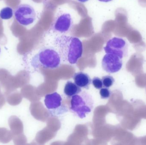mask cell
<instances>
[{
	"instance_id": "cell-15",
	"label": "cell",
	"mask_w": 146,
	"mask_h": 145,
	"mask_svg": "<svg viewBox=\"0 0 146 145\" xmlns=\"http://www.w3.org/2000/svg\"><path fill=\"white\" fill-rule=\"evenodd\" d=\"M100 1L103 2L107 3L111 1L112 0H98Z\"/></svg>"
},
{
	"instance_id": "cell-17",
	"label": "cell",
	"mask_w": 146,
	"mask_h": 145,
	"mask_svg": "<svg viewBox=\"0 0 146 145\" xmlns=\"http://www.w3.org/2000/svg\"><path fill=\"white\" fill-rule=\"evenodd\" d=\"M1 47H0V54H1Z\"/></svg>"
},
{
	"instance_id": "cell-14",
	"label": "cell",
	"mask_w": 146,
	"mask_h": 145,
	"mask_svg": "<svg viewBox=\"0 0 146 145\" xmlns=\"http://www.w3.org/2000/svg\"><path fill=\"white\" fill-rule=\"evenodd\" d=\"M92 83L93 86L97 89H100L104 87L102 79L97 77H95L93 78Z\"/></svg>"
},
{
	"instance_id": "cell-11",
	"label": "cell",
	"mask_w": 146,
	"mask_h": 145,
	"mask_svg": "<svg viewBox=\"0 0 146 145\" xmlns=\"http://www.w3.org/2000/svg\"><path fill=\"white\" fill-rule=\"evenodd\" d=\"M13 11L10 7H5L0 11V18L2 19H10L13 17Z\"/></svg>"
},
{
	"instance_id": "cell-8",
	"label": "cell",
	"mask_w": 146,
	"mask_h": 145,
	"mask_svg": "<svg viewBox=\"0 0 146 145\" xmlns=\"http://www.w3.org/2000/svg\"><path fill=\"white\" fill-rule=\"evenodd\" d=\"M122 65V59L114 54H106L102 59V68L107 73L118 72L121 69Z\"/></svg>"
},
{
	"instance_id": "cell-3",
	"label": "cell",
	"mask_w": 146,
	"mask_h": 145,
	"mask_svg": "<svg viewBox=\"0 0 146 145\" xmlns=\"http://www.w3.org/2000/svg\"><path fill=\"white\" fill-rule=\"evenodd\" d=\"M94 107L92 95L86 91L81 92L72 97L70 110L77 117L83 119L90 113Z\"/></svg>"
},
{
	"instance_id": "cell-1",
	"label": "cell",
	"mask_w": 146,
	"mask_h": 145,
	"mask_svg": "<svg viewBox=\"0 0 146 145\" xmlns=\"http://www.w3.org/2000/svg\"><path fill=\"white\" fill-rule=\"evenodd\" d=\"M54 43L64 62L75 64L82 56L83 45L78 37L62 35L55 39Z\"/></svg>"
},
{
	"instance_id": "cell-5",
	"label": "cell",
	"mask_w": 146,
	"mask_h": 145,
	"mask_svg": "<svg viewBox=\"0 0 146 145\" xmlns=\"http://www.w3.org/2000/svg\"><path fill=\"white\" fill-rule=\"evenodd\" d=\"M14 16L17 22L24 26L30 25L34 23L36 14L33 7L27 4H21L14 10Z\"/></svg>"
},
{
	"instance_id": "cell-16",
	"label": "cell",
	"mask_w": 146,
	"mask_h": 145,
	"mask_svg": "<svg viewBox=\"0 0 146 145\" xmlns=\"http://www.w3.org/2000/svg\"><path fill=\"white\" fill-rule=\"evenodd\" d=\"M77 1H79L81 3H85L87 2L88 1H89V0H77Z\"/></svg>"
},
{
	"instance_id": "cell-13",
	"label": "cell",
	"mask_w": 146,
	"mask_h": 145,
	"mask_svg": "<svg viewBox=\"0 0 146 145\" xmlns=\"http://www.w3.org/2000/svg\"><path fill=\"white\" fill-rule=\"evenodd\" d=\"M100 95L101 99H107L109 98L111 95V93L108 88H102L100 91Z\"/></svg>"
},
{
	"instance_id": "cell-10",
	"label": "cell",
	"mask_w": 146,
	"mask_h": 145,
	"mask_svg": "<svg viewBox=\"0 0 146 145\" xmlns=\"http://www.w3.org/2000/svg\"><path fill=\"white\" fill-rule=\"evenodd\" d=\"M82 92L81 88L71 81L67 82L64 87V93L68 98H72Z\"/></svg>"
},
{
	"instance_id": "cell-12",
	"label": "cell",
	"mask_w": 146,
	"mask_h": 145,
	"mask_svg": "<svg viewBox=\"0 0 146 145\" xmlns=\"http://www.w3.org/2000/svg\"><path fill=\"white\" fill-rule=\"evenodd\" d=\"M103 86L105 87L109 88L111 87L115 83V79L110 75H106L103 77L102 78Z\"/></svg>"
},
{
	"instance_id": "cell-7",
	"label": "cell",
	"mask_w": 146,
	"mask_h": 145,
	"mask_svg": "<svg viewBox=\"0 0 146 145\" xmlns=\"http://www.w3.org/2000/svg\"><path fill=\"white\" fill-rule=\"evenodd\" d=\"M73 26V20L68 13H60L56 17L53 25V30L60 34L69 32Z\"/></svg>"
},
{
	"instance_id": "cell-6",
	"label": "cell",
	"mask_w": 146,
	"mask_h": 145,
	"mask_svg": "<svg viewBox=\"0 0 146 145\" xmlns=\"http://www.w3.org/2000/svg\"><path fill=\"white\" fill-rule=\"evenodd\" d=\"M104 50L106 54H114L122 59L127 55L128 47L123 38L114 37L107 42Z\"/></svg>"
},
{
	"instance_id": "cell-2",
	"label": "cell",
	"mask_w": 146,
	"mask_h": 145,
	"mask_svg": "<svg viewBox=\"0 0 146 145\" xmlns=\"http://www.w3.org/2000/svg\"><path fill=\"white\" fill-rule=\"evenodd\" d=\"M61 61V58L56 49L52 47H46L40 49L33 57L31 65L35 70L40 68L54 70L60 66Z\"/></svg>"
},
{
	"instance_id": "cell-9",
	"label": "cell",
	"mask_w": 146,
	"mask_h": 145,
	"mask_svg": "<svg viewBox=\"0 0 146 145\" xmlns=\"http://www.w3.org/2000/svg\"><path fill=\"white\" fill-rule=\"evenodd\" d=\"M73 78L74 83L81 88L88 89L92 83V79L88 74L82 72L75 73Z\"/></svg>"
},
{
	"instance_id": "cell-4",
	"label": "cell",
	"mask_w": 146,
	"mask_h": 145,
	"mask_svg": "<svg viewBox=\"0 0 146 145\" xmlns=\"http://www.w3.org/2000/svg\"><path fill=\"white\" fill-rule=\"evenodd\" d=\"M44 104L50 115L60 117L68 111V108L63 103L62 98L56 92L45 95Z\"/></svg>"
}]
</instances>
